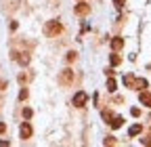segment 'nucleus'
<instances>
[{
  "instance_id": "f257e3e1",
  "label": "nucleus",
  "mask_w": 151,
  "mask_h": 147,
  "mask_svg": "<svg viewBox=\"0 0 151 147\" xmlns=\"http://www.w3.org/2000/svg\"><path fill=\"white\" fill-rule=\"evenodd\" d=\"M63 32V25L57 21V19H50V21H46V25H44V34L46 36H50V38H55V36H59Z\"/></svg>"
},
{
  "instance_id": "f03ea898",
  "label": "nucleus",
  "mask_w": 151,
  "mask_h": 147,
  "mask_svg": "<svg viewBox=\"0 0 151 147\" xmlns=\"http://www.w3.org/2000/svg\"><path fill=\"white\" fill-rule=\"evenodd\" d=\"M59 84L61 86H71L73 84V69H63L61 74H59Z\"/></svg>"
},
{
  "instance_id": "7ed1b4c3",
  "label": "nucleus",
  "mask_w": 151,
  "mask_h": 147,
  "mask_svg": "<svg viewBox=\"0 0 151 147\" xmlns=\"http://www.w3.org/2000/svg\"><path fill=\"white\" fill-rule=\"evenodd\" d=\"M86 101H88V95L84 93V90H78V93L73 95V105H76V107H84Z\"/></svg>"
},
{
  "instance_id": "20e7f679",
  "label": "nucleus",
  "mask_w": 151,
  "mask_h": 147,
  "mask_svg": "<svg viewBox=\"0 0 151 147\" xmlns=\"http://www.w3.org/2000/svg\"><path fill=\"white\" fill-rule=\"evenodd\" d=\"M76 15H80V17H86L88 13H90V4H86V2H80V4H76Z\"/></svg>"
},
{
  "instance_id": "39448f33",
  "label": "nucleus",
  "mask_w": 151,
  "mask_h": 147,
  "mask_svg": "<svg viewBox=\"0 0 151 147\" xmlns=\"http://www.w3.org/2000/svg\"><path fill=\"white\" fill-rule=\"evenodd\" d=\"M13 59L19 61L21 65H29V55L27 53H13Z\"/></svg>"
},
{
  "instance_id": "423d86ee",
  "label": "nucleus",
  "mask_w": 151,
  "mask_h": 147,
  "mask_svg": "<svg viewBox=\"0 0 151 147\" xmlns=\"http://www.w3.org/2000/svg\"><path fill=\"white\" fill-rule=\"evenodd\" d=\"M111 48H113V53H118L120 48H124V38L122 36H113L111 38Z\"/></svg>"
},
{
  "instance_id": "0eeeda50",
  "label": "nucleus",
  "mask_w": 151,
  "mask_h": 147,
  "mask_svg": "<svg viewBox=\"0 0 151 147\" xmlns=\"http://www.w3.org/2000/svg\"><path fill=\"white\" fill-rule=\"evenodd\" d=\"M19 135H21V139H29V137H32V126H29V122H23V124H21Z\"/></svg>"
},
{
  "instance_id": "6e6552de",
  "label": "nucleus",
  "mask_w": 151,
  "mask_h": 147,
  "mask_svg": "<svg viewBox=\"0 0 151 147\" xmlns=\"http://www.w3.org/2000/svg\"><path fill=\"white\" fill-rule=\"evenodd\" d=\"M139 101L143 103V105H147V107H151V93H147V90L143 88L141 93H139Z\"/></svg>"
},
{
  "instance_id": "1a4fd4ad",
  "label": "nucleus",
  "mask_w": 151,
  "mask_h": 147,
  "mask_svg": "<svg viewBox=\"0 0 151 147\" xmlns=\"http://www.w3.org/2000/svg\"><path fill=\"white\" fill-rule=\"evenodd\" d=\"M111 128H113V130H118V128H122V124H124V118L122 116H111Z\"/></svg>"
},
{
  "instance_id": "9d476101",
  "label": "nucleus",
  "mask_w": 151,
  "mask_h": 147,
  "mask_svg": "<svg viewBox=\"0 0 151 147\" xmlns=\"http://www.w3.org/2000/svg\"><path fill=\"white\" fill-rule=\"evenodd\" d=\"M141 130H143L141 124H132V126L128 128V135H130V137H137V135H141Z\"/></svg>"
},
{
  "instance_id": "9b49d317",
  "label": "nucleus",
  "mask_w": 151,
  "mask_h": 147,
  "mask_svg": "<svg viewBox=\"0 0 151 147\" xmlns=\"http://www.w3.org/2000/svg\"><path fill=\"white\" fill-rule=\"evenodd\" d=\"M132 88H139V90L147 88V80L145 78H134V86H132Z\"/></svg>"
},
{
  "instance_id": "f8f14e48",
  "label": "nucleus",
  "mask_w": 151,
  "mask_h": 147,
  "mask_svg": "<svg viewBox=\"0 0 151 147\" xmlns=\"http://www.w3.org/2000/svg\"><path fill=\"white\" fill-rule=\"evenodd\" d=\"M124 84H126L128 88H132V86H134V76H132V74H128V76H124Z\"/></svg>"
},
{
  "instance_id": "ddd939ff",
  "label": "nucleus",
  "mask_w": 151,
  "mask_h": 147,
  "mask_svg": "<svg viewBox=\"0 0 151 147\" xmlns=\"http://www.w3.org/2000/svg\"><path fill=\"white\" fill-rule=\"evenodd\" d=\"M107 90H109V93H113V90H116V80H113V76L107 78Z\"/></svg>"
},
{
  "instance_id": "4468645a",
  "label": "nucleus",
  "mask_w": 151,
  "mask_h": 147,
  "mask_svg": "<svg viewBox=\"0 0 151 147\" xmlns=\"http://www.w3.org/2000/svg\"><path fill=\"white\" fill-rule=\"evenodd\" d=\"M120 63H122V57L113 53V55H111V65H120Z\"/></svg>"
},
{
  "instance_id": "2eb2a0df",
  "label": "nucleus",
  "mask_w": 151,
  "mask_h": 147,
  "mask_svg": "<svg viewBox=\"0 0 151 147\" xmlns=\"http://www.w3.org/2000/svg\"><path fill=\"white\" fill-rule=\"evenodd\" d=\"M65 59H67V63H71V61H76V53H73V50H69Z\"/></svg>"
},
{
  "instance_id": "dca6fc26",
  "label": "nucleus",
  "mask_w": 151,
  "mask_h": 147,
  "mask_svg": "<svg viewBox=\"0 0 151 147\" xmlns=\"http://www.w3.org/2000/svg\"><path fill=\"white\" fill-rule=\"evenodd\" d=\"M32 114H34V112H32L29 107H25V109H23V118H25V120H29V118H32Z\"/></svg>"
},
{
  "instance_id": "f3484780",
  "label": "nucleus",
  "mask_w": 151,
  "mask_h": 147,
  "mask_svg": "<svg viewBox=\"0 0 151 147\" xmlns=\"http://www.w3.org/2000/svg\"><path fill=\"white\" fill-rule=\"evenodd\" d=\"M103 145H116V137H107V139L103 141Z\"/></svg>"
},
{
  "instance_id": "a211bd4d",
  "label": "nucleus",
  "mask_w": 151,
  "mask_h": 147,
  "mask_svg": "<svg viewBox=\"0 0 151 147\" xmlns=\"http://www.w3.org/2000/svg\"><path fill=\"white\" fill-rule=\"evenodd\" d=\"M25 99H27V90L21 88V93H19V101H25Z\"/></svg>"
},
{
  "instance_id": "6ab92c4d",
  "label": "nucleus",
  "mask_w": 151,
  "mask_h": 147,
  "mask_svg": "<svg viewBox=\"0 0 151 147\" xmlns=\"http://www.w3.org/2000/svg\"><path fill=\"white\" fill-rule=\"evenodd\" d=\"M130 114L134 116V118H139V116H141V109H139V107H132V109H130Z\"/></svg>"
},
{
  "instance_id": "aec40b11",
  "label": "nucleus",
  "mask_w": 151,
  "mask_h": 147,
  "mask_svg": "<svg viewBox=\"0 0 151 147\" xmlns=\"http://www.w3.org/2000/svg\"><path fill=\"white\" fill-rule=\"evenodd\" d=\"M113 4H116V9H122L124 6V0H113Z\"/></svg>"
},
{
  "instance_id": "412c9836",
  "label": "nucleus",
  "mask_w": 151,
  "mask_h": 147,
  "mask_svg": "<svg viewBox=\"0 0 151 147\" xmlns=\"http://www.w3.org/2000/svg\"><path fill=\"white\" fill-rule=\"evenodd\" d=\"M111 116H113V114H111V112H103V118H105V120H107V122H109V120H111Z\"/></svg>"
},
{
  "instance_id": "4be33fe9",
  "label": "nucleus",
  "mask_w": 151,
  "mask_h": 147,
  "mask_svg": "<svg viewBox=\"0 0 151 147\" xmlns=\"http://www.w3.org/2000/svg\"><path fill=\"white\" fill-rule=\"evenodd\" d=\"M4 130H6V124H4V122H0V135H2Z\"/></svg>"
},
{
  "instance_id": "5701e85b",
  "label": "nucleus",
  "mask_w": 151,
  "mask_h": 147,
  "mask_svg": "<svg viewBox=\"0 0 151 147\" xmlns=\"http://www.w3.org/2000/svg\"><path fill=\"white\" fill-rule=\"evenodd\" d=\"M4 88H6V82H4L2 78H0V90H4Z\"/></svg>"
},
{
  "instance_id": "b1692460",
  "label": "nucleus",
  "mask_w": 151,
  "mask_h": 147,
  "mask_svg": "<svg viewBox=\"0 0 151 147\" xmlns=\"http://www.w3.org/2000/svg\"><path fill=\"white\" fill-rule=\"evenodd\" d=\"M141 143H143V145H149V147H151V139H145V141H141Z\"/></svg>"
},
{
  "instance_id": "393cba45",
  "label": "nucleus",
  "mask_w": 151,
  "mask_h": 147,
  "mask_svg": "<svg viewBox=\"0 0 151 147\" xmlns=\"http://www.w3.org/2000/svg\"><path fill=\"white\" fill-rule=\"evenodd\" d=\"M0 147H9V141H0Z\"/></svg>"
}]
</instances>
